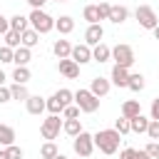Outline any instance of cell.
<instances>
[{"label": "cell", "mask_w": 159, "mask_h": 159, "mask_svg": "<svg viewBox=\"0 0 159 159\" xmlns=\"http://www.w3.org/2000/svg\"><path fill=\"white\" fill-rule=\"evenodd\" d=\"M119 142H122V134L117 129H99L94 134V147H99L102 154H114L119 149Z\"/></svg>", "instance_id": "6da1fadb"}, {"label": "cell", "mask_w": 159, "mask_h": 159, "mask_svg": "<svg viewBox=\"0 0 159 159\" xmlns=\"http://www.w3.org/2000/svg\"><path fill=\"white\" fill-rule=\"evenodd\" d=\"M75 102V92H70V89H57L50 99H47V112L50 114H60V112H65V107H70Z\"/></svg>", "instance_id": "7a4b0ae2"}, {"label": "cell", "mask_w": 159, "mask_h": 159, "mask_svg": "<svg viewBox=\"0 0 159 159\" xmlns=\"http://www.w3.org/2000/svg\"><path fill=\"white\" fill-rule=\"evenodd\" d=\"M27 17H30V27H32V30H37L40 35H47V32H52V30H55V17H52V15H47L45 10H32Z\"/></svg>", "instance_id": "3957f363"}, {"label": "cell", "mask_w": 159, "mask_h": 159, "mask_svg": "<svg viewBox=\"0 0 159 159\" xmlns=\"http://www.w3.org/2000/svg\"><path fill=\"white\" fill-rule=\"evenodd\" d=\"M72 149H75V154L77 157H89L92 152H94V134H89V132H80L77 137H72Z\"/></svg>", "instance_id": "277c9868"}, {"label": "cell", "mask_w": 159, "mask_h": 159, "mask_svg": "<svg viewBox=\"0 0 159 159\" xmlns=\"http://www.w3.org/2000/svg\"><path fill=\"white\" fill-rule=\"evenodd\" d=\"M75 104H77L82 112L94 114V112L99 109V97H97V94H92L89 89H77V92H75Z\"/></svg>", "instance_id": "5b68a950"}, {"label": "cell", "mask_w": 159, "mask_h": 159, "mask_svg": "<svg viewBox=\"0 0 159 159\" xmlns=\"http://www.w3.org/2000/svg\"><path fill=\"white\" fill-rule=\"evenodd\" d=\"M62 124H65V122H62L57 114H50L47 119H42V124H40V134H42V139H47V142L57 139L60 132H62Z\"/></svg>", "instance_id": "8992f818"}, {"label": "cell", "mask_w": 159, "mask_h": 159, "mask_svg": "<svg viewBox=\"0 0 159 159\" xmlns=\"http://www.w3.org/2000/svg\"><path fill=\"white\" fill-rule=\"evenodd\" d=\"M112 60H114V65L132 67V65H134V47H132V45H124V42L114 45V47H112Z\"/></svg>", "instance_id": "52a82bcc"}, {"label": "cell", "mask_w": 159, "mask_h": 159, "mask_svg": "<svg viewBox=\"0 0 159 159\" xmlns=\"http://www.w3.org/2000/svg\"><path fill=\"white\" fill-rule=\"evenodd\" d=\"M134 17H137V22H139L144 30H154V27L159 25V17H157L154 7H149V5H139V7L134 10Z\"/></svg>", "instance_id": "ba28073f"}, {"label": "cell", "mask_w": 159, "mask_h": 159, "mask_svg": "<svg viewBox=\"0 0 159 159\" xmlns=\"http://www.w3.org/2000/svg\"><path fill=\"white\" fill-rule=\"evenodd\" d=\"M77 65H87V62H92V47L87 45V42H82V45H72V55H70Z\"/></svg>", "instance_id": "9c48e42d"}, {"label": "cell", "mask_w": 159, "mask_h": 159, "mask_svg": "<svg viewBox=\"0 0 159 159\" xmlns=\"http://www.w3.org/2000/svg\"><path fill=\"white\" fill-rule=\"evenodd\" d=\"M57 70H60V75H65L67 80H77V77H80V65H77L72 57L60 60V62H57Z\"/></svg>", "instance_id": "30bf717a"}, {"label": "cell", "mask_w": 159, "mask_h": 159, "mask_svg": "<svg viewBox=\"0 0 159 159\" xmlns=\"http://www.w3.org/2000/svg\"><path fill=\"white\" fill-rule=\"evenodd\" d=\"M25 109H27L30 114H42V112L47 109V99H42L40 94H30V97L25 99Z\"/></svg>", "instance_id": "8fae6325"}, {"label": "cell", "mask_w": 159, "mask_h": 159, "mask_svg": "<svg viewBox=\"0 0 159 159\" xmlns=\"http://www.w3.org/2000/svg\"><path fill=\"white\" fill-rule=\"evenodd\" d=\"M102 37H104V30H102V25H99V22L89 25V27H87V32H84V42H87L89 47L99 45V42H102Z\"/></svg>", "instance_id": "7c38bea8"}, {"label": "cell", "mask_w": 159, "mask_h": 159, "mask_svg": "<svg viewBox=\"0 0 159 159\" xmlns=\"http://www.w3.org/2000/svg\"><path fill=\"white\" fill-rule=\"evenodd\" d=\"M109 89H112V80L94 77V80L89 82V92H92V94H97V97H104V94H109Z\"/></svg>", "instance_id": "4fadbf2b"}, {"label": "cell", "mask_w": 159, "mask_h": 159, "mask_svg": "<svg viewBox=\"0 0 159 159\" xmlns=\"http://www.w3.org/2000/svg\"><path fill=\"white\" fill-rule=\"evenodd\" d=\"M112 84H117V87H127V82H129V67H122V65H114L112 67Z\"/></svg>", "instance_id": "5bb4252c"}, {"label": "cell", "mask_w": 159, "mask_h": 159, "mask_svg": "<svg viewBox=\"0 0 159 159\" xmlns=\"http://www.w3.org/2000/svg\"><path fill=\"white\" fill-rule=\"evenodd\" d=\"M55 30H57L60 35H70V32L75 30V20H72L70 15H60V17L55 20Z\"/></svg>", "instance_id": "9a60e30c"}, {"label": "cell", "mask_w": 159, "mask_h": 159, "mask_svg": "<svg viewBox=\"0 0 159 159\" xmlns=\"http://www.w3.org/2000/svg\"><path fill=\"white\" fill-rule=\"evenodd\" d=\"M52 52H55V57H57V60L70 57V55H72V45H70V40H55Z\"/></svg>", "instance_id": "2e32d148"}, {"label": "cell", "mask_w": 159, "mask_h": 159, "mask_svg": "<svg viewBox=\"0 0 159 159\" xmlns=\"http://www.w3.org/2000/svg\"><path fill=\"white\" fill-rule=\"evenodd\" d=\"M92 60H94V62H107V60H112V47H107L104 42L94 45V47H92Z\"/></svg>", "instance_id": "e0dca14e"}, {"label": "cell", "mask_w": 159, "mask_h": 159, "mask_svg": "<svg viewBox=\"0 0 159 159\" xmlns=\"http://www.w3.org/2000/svg\"><path fill=\"white\" fill-rule=\"evenodd\" d=\"M30 60H32V52H30V47L20 45V47L15 50V57H12L15 67H27V62H30Z\"/></svg>", "instance_id": "ac0fdd59"}, {"label": "cell", "mask_w": 159, "mask_h": 159, "mask_svg": "<svg viewBox=\"0 0 159 159\" xmlns=\"http://www.w3.org/2000/svg\"><path fill=\"white\" fill-rule=\"evenodd\" d=\"M127 17H129V10H127L124 5H112V12H109V22H114V25H122Z\"/></svg>", "instance_id": "d6986e66"}, {"label": "cell", "mask_w": 159, "mask_h": 159, "mask_svg": "<svg viewBox=\"0 0 159 159\" xmlns=\"http://www.w3.org/2000/svg\"><path fill=\"white\" fill-rule=\"evenodd\" d=\"M144 75L142 72H129V82H127V89H132V92H142L144 89Z\"/></svg>", "instance_id": "ffe728a7"}, {"label": "cell", "mask_w": 159, "mask_h": 159, "mask_svg": "<svg viewBox=\"0 0 159 159\" xmlns=\"http://www.w3.org/2000/svg\"><path fill=\"white\" fill-rule=\"evenodd\" d=\"M137 114H142V107H139V102H137V99H127V102L122 104V117L132 119V117H137Z\"/></svg>", "instance_id": "44dd1931"}, {"label": "cell", "mask_w": 159, "mask_h": 159, "mask_svg": "<svg viewBox=\"0 0 159 159\" xmlns=\"http://www.w3.org/2000/svg\"><path fill=\"white\" fill-rule=\"evenodd\" d=\"M129 124H132V132H137V134H147L149 117H144V114H137V117H132V119H129Z\"/></svg>", "instance_id": "7402d4cb"}, {"label": "cell", "mask_w": 159, "mask_h": 159, "mask_svg": "<svg viewBox=\"0 0 159 159\" xmlns=\"http://www.w3.org/2000/svg\"><path fill=\"white\" fill-rule=\"evenodd\" d=\"M119 159H152L147 154V149H134V147H127L119 152Z\"/></svg>", "instance_id": "603a6c76"}, {"label": "cell", "mask_w": 159, "mask_h": 159, "mask_svg": "<svg viewBox=\"0 0 159 159\" xmlns=\"http://www.w3.org/2000/svg\"><path fill=\"white\" fill-rule=\"evenodd\" d=\"M27 27H30V17H25V15H12V17H10V30L25 32Z\"/></svg>", "instance_id": "cb8c5ba5"}, {"label": "cell", "mask_w": 159, "mask_h": 159, "mask_svg": "<svg viewBox=\"0 0 159 159\" xmlns=\"http://www.w3.org/2000/svg\"><path fill=\"white\" fill-rule=\"evenodd\" d=\"M0 144L2 147H10L15 144V129L7 127V124H0Z\"/></svg>", "instance_id": "d4e9b609"}, {"label": "cell", "mask_w": 159, "mask_h": 159, "mask_svg": "<svg viewBox=\"0 0 159 159\" xmlns=\"http://www.w3.org/2000/svg\"><path fill=\"white\" fill-rule=\"evenodd\" d=\"M37 42H40V32L32 30V27H27V30L22 32V45H25V47H35Z\"/></svg>", "instance_id": "484cf974"}, {"label": "cell", "mask_w": 159, "mask_h": 159, "mask_svg": "<svg viewBox=\"0 0 159 159\" xmlns=\"http://www.w3.org/2000/svg\"><path fill=\"white\" fill-rule=\"evenodd\" d=\"M5 45H7V47H12V50H17V47L22 45V32L7 30V32H5Z\"/></svg>", "instance_id": "4316f807"}, {"label": "cell", "mask_w": 159, "mask_h": 159, "mask_svg": "<svg viewBox=\"0 0 159 159\" xmlns=\"http://www.w3.org/2000/svg\"><path fill=\"white\" fill-rule=\"evenodd\" d=\"M62 132H65V134H70V137H77V134L82 132V124H80V119H65V124H62Z\"/></svg>", "instance_id": "83f0119b"}, {"label": "cell", "mask_w": 159, "mask_h": 159, "mask_svg": "<svg viewBox=\"0 0 159 159\" xmlns=\"http://www.w3.org/2000/svg\"><path fill=\"white\" fill-rule=\"evenodd\" d=\"M10 92H12V99H17V102H25V99L30 97L27 87H25V84H20V82H15V84L10 87Z\"/></svg>", "instance_id": "f1b7e54d"}, {"label": "cell", "mask_w": 159, "mask_h": 159, "mask_svg": "<svg viewBox=\"0 0 159 159\" xmlns=\"http://www.w3.org/2000/svg\"><path fill=\"white\" fill-rule=\"evenodd\" d=\"M57 154H60V152H57V144H55V142H45V144L40 147V157H42V159H55Z\"/></svg>", "instance_id": "f546056e"}, {"label": "cell", "mask_w": 159, "mask_h": 159, "mask_svg": "<svg viewBox=\"0 0 159 159\" xmlns=\"http://www.w3.org/2000/svg\"><path fill=\"white\" fill-rule=\"evenodd\" d=\"M82 17L89 22V25H94V22H99V12H97V5H87L84 10H82Z\"/></svg>", "instance_id": "4dcf8cb0"}, {"label": "cell", "mask_w": 159, "mask_h": 159, "mask_svg": "<svg viewBox=\"0 0 159 159\" xmlns=\"http://www.w3.org/2000/svg\"><path fill=\"white\" fill-rule=\"evenodd\" d=\"M12 80H15V82H20V84H27V82H30V70H27V67H15Z\"/></svg>", "instance_id": "1f68e13d"}, {"label": "cell", "mask_w": 159, "mask_h": 159, "mask_svg": "<svg viewBox=\"0 0 159 159\" xmlns=\"http://www.w3.org/2000/svg\"><path fill=\"white\" fill-rule=\"evenodd\" d=\"M147 137L152 142H159V119H149V127H147Z\"/></svg>", "instance_id": "d6a6232c"}, {"label": "cell", "mask_w": 159, "mask_h": 159, "mask_svg": "<svg viewBox=\"0 0 159 159\" xmlns=\"http://www.w3.org/2000/svg\"><path fill=\"white\" fill-rule=\"evenodd\" d=\"M114 129H117L119 134H129V132H132V124H129L127 117H119V119L114 122Z\"/></svg>", "instance_id": "836d02e7"}, {"label": "cell", "mask_w": 159, "mask_h": 159, "mask_svg": "<svg viewBox=\"0 0 159 159\" xmlns=\"http://www.w3.org/2000/svg\"><path fill=\"white\" fill-rule=\"evenodd\" d=\"M97 12H99V20H109V12H112V5L102 0V2L97 5Z\"/></svg>", "instance_id": "e575fe53"}, {"label": "cell", "mask_w": 159, "mask_h": 159, "mask_svg": "<svg viewBox=\"0 0 159 159\" xmlns=\"http://www.w3.org/2000/svg\"><path fill=\"white\" fill-rule=\"evenodd\" d=\"M80 112H82V109H80L77 104H70V107H65L62 114H65V119H80Z\"/></svg>", "instance_id": "d590c367"}, {"label": "cell", "mask_w": 159, "mask_h": 159, "mask_svg": "<svg viewBox=\"0 0 159 159\" xmlns=\"http://www.w3.org/2000/svg\"><path fill=\"white\" fill-rule=\"evenodd\" d=\"M12 57H15V50L7 47V45H2L0 47V62H12Z\"/></svg>", "instance_id": "8d00e7d4"}, {"label": "cell", "mask_w": 159, "mask_h": 159, "mask_svg": "<svg viewBox=\"0 0 159 159\" xmlns=\"http://www.w3.org/2000/svg\"><path fill=\"white\" fill-rule=\"evenodd\" d=\"M5 152H7V159H22V149H20L17 144H10V147H5Z\"/></svg>", "instance_id": "74e56055"}, {"label": "cell", "mask_w": 159, "mask_h": 159, "mask_svg": "<svg viewBox=\"0 0 159 159\" xmlns=\"http://www.w3.org/2000/svg\"><path fill=\"white\" fill-rule=\"evenodd\" d=\"M144 149H147V154H149L152 159H159V142H149Z\"/></svg>", "instance_id": "f35d334b"}, {"label": "cell", "mask_w": 159, "mask_h": 159, "mask_svg": "<svg viewBox=\"0 0 159 159\" xmlns=\"http://www.w3.org/2000/svg\"><path fill=\"white\" fill-rule=\"evenodd\" d=\"M10 99H12V92H10V87L0 84V104H7Z\"/></svg>", "instance_id": "ab89813d"}, {"label": "cell", "mask_w": 159, "mask_h": 159, "mask_svg": "<svg viewBox=\"0 0 159 159\" xmlns=\"http://www.w3.org/2000/svg\"><path fill=\"white\" fill-rule=\"evenodd\" d=\"M149 119H159V97L152 99V107H149Z\"/></svg>", "instance_id": "60d3db41"}, {"label": "cell", "mask_w": 159, "mask_h": 159, "mask_svg": "<svg viewBox=\"0 0 159 159\" xmlns=\"http://www.w3.org/2000/svg\"><path fill=\"white\" fill-rule=\"evenodd\" d=\"M10 30V17H5L2 12H0V35H5Z\"/></svg>", "instance_id": "b9f144b4"}, {"label": "cell", "mask_w": 159, "mask_h": 159, "mask_svg": "<svg viewBox=\"0 0 159 159\" xmlns=\"http://www.w3.org/2000/svg\"><path fill=\"white\" fill-rule=\"evenodd\" d=\"M25 2H27V5L32 7V10H42V5H45L47 0H25Z\"/></svg>", "instance_id": "7bdbcfd3"}, {"label": "cell", "mask_w": 159, "mask_h": 159, "mask_svg": "<svg viewBox=\"0 0 159 159\" xmlns=\"http://www.w3.org/2000/svg\"><path fill=\"white\" fill-rule=\"evenodd\" d=\"M152 32H154V40H159V25H157V27H154Z\"/></svg>", "instance_id": "ee69618b"}, {"label": "cell", "mask_w": 159, "mask_h": 159, "mask_svg": "<svg viewBox=\"0 0 159 159\" xmlns=\"http://www.w3.org/2000/svg\"><path fill=\"white\" fill-rule=\"evenodd\" d=\"M0 159H7V152L5 149H0Z\"/></svg>", "instance_id": "f6af8a7d"}, {"label": "cell", "mask_w": 159, "mask_h": 159, "mask_svg": "<svg viewBox=\"0 0 159 159\" xmlns=\"http://www.w3.org/2000/svg\"><path fill=\"white\" fill-rule=\"evenodd\" d=\"M0 84H5V72L0 70Z\"/></svg>", "instance_id": "bcb514c9"}, {"label": "cell", "mask_w": 159, "mask_h": 159, "mask_svg": "<svg viewBox=\"0 0 159 159\" xmlns=\"http://www.w3.org/2000/svg\"><path fill=\"white\" fill-rule=\"evenodd\" d=\"M55 159H67V157H65V154H57V157H55Z\"/></svg>", "instance_id": "7dc6e473"}, {"label": "cell", "mask_w": 159, "mask_h": 159, "mask_svg": "<svg viewBox=\"0 0 159 159\" xmlns=\"http://www.w3.org/2000/svg\"><path fill=\"white\" fill-rule=\"evenodd\" d=\"M52 2H70V0H52Z\"/></svg>", "instance_id": "c3c4849f"}]
</instances>
